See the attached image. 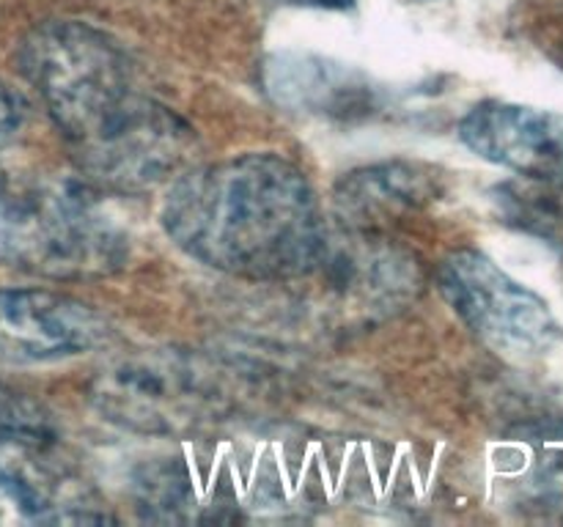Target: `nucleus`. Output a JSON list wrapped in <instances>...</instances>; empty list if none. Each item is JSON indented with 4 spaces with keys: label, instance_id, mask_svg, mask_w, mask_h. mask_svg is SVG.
<instances>
[{
    "label": "nucleus",
    "instance_id": "f257e3e1",
    "mask_svg": "<svg viewBox=\"0 0 563 527\" xmlns=\"http://www.w3.org/2000/svg\"><path fill=\"white\" fill-rule=\"evenodd\" d=\"M16 64L93 187L148 192L187 170L196 132L137 86L132 60L104 31L77 20L44 22L22 38Z\"/></svg>",
    "mask_w": 563,
    "mask_h": 527
},
{
    "label": "nucleus",
    "instance_id": "f03ea898",
    "mask_svg": "<svg viewBox=\"0 0 563 527\" xmlns=\"http://www.w3.org/2000/svg\"><path fill=\"white\" fill-rule=\"evenodd\" d=\"M159 220L190 258L256 283L295 280L328 234L306 170L273 152L185 170L170 184Z\"/></svg>",
    "mask_w": 563,
    "mask_h": 527
},
{
    "label": "nucleus",
    "instance_id": "7ed1b4c3",
    "mask_svg": "<svg viewBox=\"0 0 563 527\" xmlns=\"http://www.w3.org/2000/svg\"><path fill=\"white\" fill-rule=\"evenodd\" d=\"M91 181L49 179L27 190L5 223V247L20 267L53 280H91L119 272L130 236Z\"/></svg>",
    "mask_w": 563,
    "mask_h": 527
},
{
    "label": "nucleus",
    "instance_id": "20e7f679",
    "mask_svg": "<svg viewBox=\"0 0 563 527\" xmlns=\"http://www.w3.org/2000/svg\"><path fill=\"white\" fill-rule=\"evenodd\" d=\"M91 401L104 421L146 434L185 437L225 404L223 373L201 355L137 349L113 357L91 382Z\"/></svg>",
    "mask_w": 563,
    "mask_h": 527
},
{
    "label": "nucleus",
    "instance_id": "39448f33",
    "mask_svg": "<svg viewBox=\"0 0 563 527\" xmlns=\"http://www.w3.org/2000/svg\"><path fill=\"white\" fill-rule=\"evenodd\" d=\"M438 285L456 316L500 355H542L559 338L548 302L484 253L471 247L449 253L438 267Z\"/></svg>",
    "mask_w": 563,
    "mask_h": 527
},
{
    "label": "nucleus",
    "instance_id": "423d86ee",
    "mask_svg": "<svg viewBox=\"0 0 563 527\" xmlns=\"http://www.w3.org/2000/svg\"><path fill=\"white\" fill-rule=\"evenodd\" d=\"M108 503L49 450L44 434H0V525H102Z\"/></svg>",
    "mask_w": 563,
    "mask_h": 527
},
{
    "label": "nucleus",
    "instance_id": "0eeeda50",
    "mask_svg": "<svg viewBox=\"0 0 563 527\" xmlns=\"http://www.w3.org/2000/svg\"><path fill=\"white\" fill-rule=\"evenodd\" d=\"M295 280L313 285L322 302L330 300L341 311L372 316L396 311L416 294L418 267L405 250L374 231L352 228L350 236L324 234L313 261Z\"/></svg>",
    "mask_w": 563,
    "mask_h": 527
},
{
    "label": "nucleus",
    "instance_id": "6e6552de",
    "mask_svg": "<svg viewBox=\"0 0 563 527\" xmlns=\"http://www.w3.org/2000/svg\"><path fill=\"white\" fill-rule=\"evenodd\" d=\"M108 324L86 302L47 289H0V362L36 366L97 349Z\"/></svg>",
    "mask_w": 563,
    "mask_h": 527
},
{
    "label": "nucleus",
    "instance_id": "1a4fd4ad",
    "mask_svg": "<svg viewBox=\"0 0 563 527\" xmlns=\"http://www.w3.org/2000/svg\"><path fill=\"white\" fill-rule=\"evenodd\" d=\"M460 141L517 176L563 173V115L526 104L478 102L460 124Z\"/></svg>",
    "mask_w": 563,
    "mask_h": 527
},
{
    "label": "nucleus",
    "instance_id": "9d476101",
    "mask_svg": "<svg viewBox=\"0 0 563 527\" xmlns=\"http://www.w3.org/2000/svg\"><path fill=\"white\" fill-rule=\"evenodd\" d=\"M264 86L284 108L311 115H368L377 108V88L350 66L313 55H278L264 66Z\"/></svg>",
    "mask_w": 563,
    "mask_h": 527
},
{
    "label": "nucleus",
    "instance_id": "9b49d317",
    "mask_svg": "<svg viewBox=\"0 0 563 527\" xmlns=\"http://www.w3.org/2000/svg\"><path fill=\"white\" fill-rule=\"evenodd\" d=\"M438 195V176L418 162H385L346 173L335 206L350 228L374 231L383 220L412 212Z\"/></svg>",
    "mask_w": 563,
    "mask_h": 527
},
{
    "label": "nucleus",
    "instance_id": "f8f14e48",
    "mask_svg": "<svg viewBox=\"0 0 563 527\" xmlns=\"http://www.w3.org/2000/svg\"><path fill=\"white\" fill-rule=\"evenodd\" d=\"M498 201L509 223L563 250V173L520 176L500 187Z\"/></svg>",
    "mask_w": 563,
    "mask_h": 527
},
{
    "label": "nucleus",
    "instance_id": "ddd939ff",
    "mask_svg": "<svg viewBox=\"0 0 563 527\" xmlns=\"http://www.w3.org/2000/svg\"><path fill=\"white\" fill-rule=\"evenodd\" d=\"M3 431L44 434L47 431V421L31 401L20 399L14 390L0 384V434Z\"/></svg>",
    "mask_w": 563,
    "mask_h": 527
},
{
    "label": "nucleus",
    "instance_id": "4468645a",
    "mask_svg": "<svg viewBox=\"0 0 563 527\" xmlns=\"http://www.w3.org/2000/svg\"><path fill=\"white\" fill-rule=\"evenodd\" d=\"M22 121H25V102L9 82L0 80V148L14 141Z\"/></svg>",
    "mask_w": 563,
    "mask_h": 527
},
{
    "label": "nucleus",
    "instance_id": "2eb2a0df",
    "mask_svg": "<svg viewBox=\"0 0 563 527\" xmlns=\"http://www.w3.org/2000/svg\"><path fill=\"white\" fill-rule=\"evenodd\" d=\"M278 3L286 5H302V9H328V11H339V9H350L355 0H278Z\"/></svg>",
    "mask_w": 563,
    "mask_h": 527
},
{
    "label": "nucleus",
    "instance_id": "dca6fc26",
    "mask_svg": "<svg viewBox=\"0 0 563 527\" xmlns=\"http://www.w3.org/2000/svg\"><path fill=\"white\" fill-rule=\"evenodd\" d=\"M3 190H5V173L0 170V195H3Z\"/></svg>",
    "mask_w": 563,
    "mask_h": 527
}]
</instances>
